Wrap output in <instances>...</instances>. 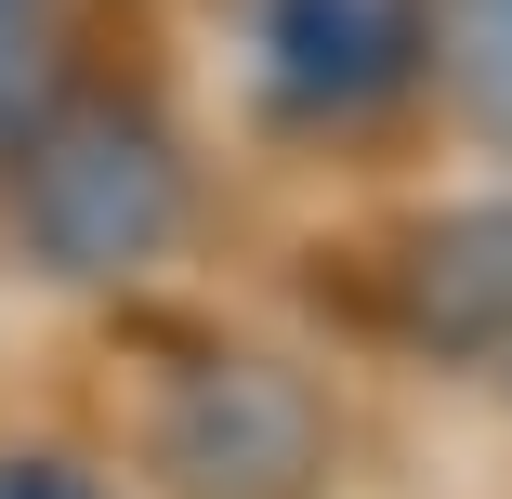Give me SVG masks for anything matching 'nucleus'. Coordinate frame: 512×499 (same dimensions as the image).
I'll return each mask as SVG.
<instances>
[{
	"mask_svg": "<svg viewBox=\"0 0 512 499\" xmlns=\"http://www.w3.org/2000/svg\"><path fill=\"white\" fill-rule=\"evenodd\" d=\"M421 40H434V0H263V92L342 119L421 66Z\"/></svg>",
	"mask_w": 512,
	"mask_h": 499,
	"instance_id": "2",
	"label": "nucleus"
},
{
	"mask_svg": "<svg viewBox=\"0 0 512 499\" xmlns=\"http://www.w3.org/2000/svg\"><path fill=\"white\" fill-rule=\"evenodd\" d=\"M27 211L53 224L66 263H132L184 211V171L158 158V132L132 106H53L40 119V158H27Z\"/></svg>",
	"mask_w": 512,
	"mask_h": 499,
	"instance_id": "1",
	"label": "nucleus"
},
{
	"mask_svg": "<svg viewBox=\"0 0 512 499\" xmlns=\"http://www.w3.org/2000/svg\"><path fill=\"white\" fill-rule=\"evenodd\" d=\"M434 27L460 40V92L486 106V132H512V0H434Z\"/></svg>",
	"mask_w": 512,
	"mask_h": 499,
	"instance_id": "3",
	"label": "nucleus"
},
{
	"mask_svg": "<svg viewBox=\"0 0 512 499\" xmlns=\"http://www.w3.org/2000/svg\"><path fill=\"white\" fill-rule=\"evenodd\" d=\"M14 92H27V27L0 14V119H14Z\"/></svg>",
	"mask_w": 512,
	"mask_h": 499,
	"instance_id": "4",
	"label": "nucleus"
},
{
	"mask_svg": "<svg viewBox=\"0 0 512 499\" xmlns=\"http://www.w3.org/2000/svg\"><path fill=\"white\" fill-rule=\"evenodd\" d=\"M0 499H66V486H40V473H0Z\"/></svg>",
	"mask_w": 512,
	"mask_h": 499,
	"instance_id": "5",
	"label": "nucleus"
}]
</instances>
